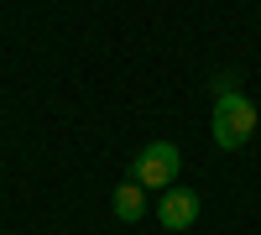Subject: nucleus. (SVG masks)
I'll return each mask as SVG.
<instances>
[{"label":"nucleus","mask_w":261,"mask_h":235,"mask_svg":"<svg viewBox=\"0 0 261 235\" xmlns=\"http://www.w3.org/2000/svg\"><path fill=\"white\" fill-rule=\"evenodd\" d=\"M110 209H115V220H120V225H136V220L146 215V188H141L136 178H125L115 194H110Z\"/></svg>","instance_id":"obj_4"},{"label":"nucleus","mask_w":261,"mask_h":235,"mask_svg":"<svg viewBox=\"0 0 261 235\" xmlns=\"http://www.w3.org/2000/svg\"><path fill=\"white\" fill-rule=\"evenodd\" d=\"M209 131H214V146H220V152H235V146H246V141H251V131H256V105H251L241 89L214 94V120H209Z\"/></svg>","instance_id":"obj_1"},{"label":"nucleus","mask_w":261,"mask_h":235,"mask_svg":"<svg viewBox=\"0 0 261 235\" xmlns=\"http://www.w3.org/2000/svg\"><path fill=\"white\" fill-rule=\"evenodd\" d=\"M178 167H183L178 146H172V141H151V146H141V152H136L130 178H136L141 188H172V183H178Z\"/></svg>","instance_id":"obj_2"},{"label":"nucleus","mask_w":261,"mask_h":235,"mask_svg":"<svg viewBox=\"0 0 261 235\" xmlns=\"http://www.w3.org/2000/svg\"><path fill=\"white\" fill-rule=\"evenodd\" d=\"M157 220H162V230H188L193 220H199V194L193 188H162V199H157Z\"/></svg>","instance_id":"obj_3"}]
</instances>
